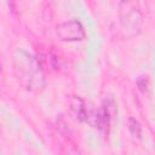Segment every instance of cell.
Segmentation results:
<instances>
[{
    "label": "cell",
    "mask_w": 155,
    "mask_h": 155,
    "mask_svg": "<svg viewBox=\"0 0 155 155\" xmlns=\"http://www.w3.org/2000/svg\"><path fill=\"white\" fill-rule=\"evenodd\" d=\"M15 67L19 76L18 79L27 90L38 92L45 87L42 68L36 56L27 51H18L15 56Z\"/></svg>",
    "instance_id": "cell-1"
},
{
    "label": "cell",
    "mask_w": 155,
    "mask_h": 155,
    "mask_svg": "<svg viewBox=\"0 0 155 155\" xmlns=\"http://www.w3.org/2000/svg\"><path fill=\"white\" fill-rule=\"evenodd\" d=\"M119 18L122 30L128 36L137 35L142 28V13L133 2L124 1L119 5Z\"/></svg>",
    "instance_id": "cell-2"
},
{
    "label": "cell",
    "mask_w": 155,
    "mask_h": 155,
    "mask_svg": "<svg viewBox=\"0 0 155 155\" xmlns=\"http://www.w3.org/2000/svg\"><path fill=\"white\" fill-rule=\"evenodd\" d=\"M56 33L63 41H80L85 38V29L76 19H69L57 25Z\"/></svg>",
    "instance_id": "cell-3"
},
{
    "label": "cell",
    "mask_w": 155,
    "mask_h": 155,
    "mask_svg": "<svg viewBox=\"0 0 155 155\" xmlns=\"http://www.w3.org/2000/svg\"><path fill=\"white\" fill-rule=\"evenodd\" d=\"M70 111L75 120L78 121H86L87 108L85 102L80 97H73L70 99Z\"/></svg>",
    "instance_id": "cell-4"
},
{
    "label": "cell",
    "mask_w": 155,
    "mask_h": 155,
    "mask_svg": "<svg viewBox=\"0 0 155 155\" xmlns=\"http://www.w3.org/2000/svg\"><path fill=\"white\" fill-rule=\"evenodd\" d=\"M127 128H128V132L131 133V136L133 138H137V139L140 138V136H142V126L134 117H128Z\"/></svg>",
    "instance_id": "cell-5"
}]
</instances>
